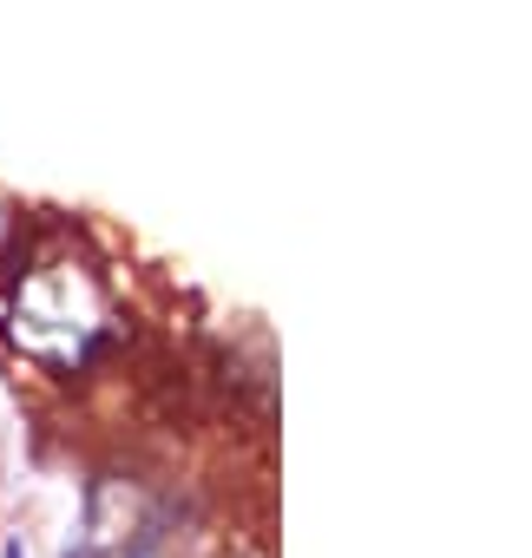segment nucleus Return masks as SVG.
<instances>
[{"instance_id":"f257e3e1","label":"nucleus","mask_w":532,"mask_h":558,"mask_svg":"<svg viewBox=\"0 0 532 558\" xmlns=\"http://www.w3.org/2000/svg\"><path fill=\"white\" fill-rule=\"evenodd\" d=\"M93 336H99V296L86 276H73V263L27 276V290L14 296V342H27L47 362H80Z\"/></svg>"},{"instance_id":"f03ea898","label":"nucleus","mask_w":532,"mask_h":558,"mask_svg":"<svg viewBox=\"0 0 532 558\" xmlns=\"http://www.w3.org/2000/svg\"><path fill=\"white\" fill-rule=\"evenodd\" d=\"M8 558H21V545H14V551H8Z\"/></svg>"}]
</instances>
